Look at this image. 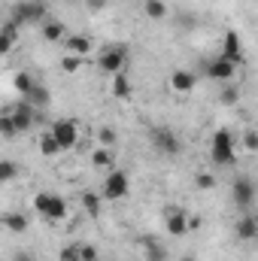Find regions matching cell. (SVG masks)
I'll return each instance as SVG.
<instances>
[{"label": "cell", "mask_w": 258, "mask_h": 261, "mask_svg": "<svg viewBox=\"0 0 258 261\" xmlns=\"http://www.w3.org/2000/svg\"><path fill=\"white\" fill-rule=\"evenodd\" d=\"M210 158L216 167H231L237 161V137L231 128H219L210 140Z\"/></svg>", "instance_id": "6da1fadb"}, {"label": "cell", "mask_w": 258, "mask_h": 261, "mask_svg": "<svg viewBox=\"0 0 258 261\" xmlns=\"http://www.w3.org/2000/svg\"><path fill=\"white\" fill-rule=\"evenodd\" d=\"M34 210H37L46 222H52V225H55V222H64L67 213H70L64 197L52 195V192H37V195H34Z\"/></svg>", "instance_id": "7a4b0ae2"}, {"label": "cell", "mask_w": 258, "mask_h": 261, "mask_svg": "<svg viewBox=\"0 0 258 261\" xmlns=\"http://www.w3.org/2000/svg\"><path fill=\"white\" fill-rule=\"evenodd\" d=\"M15 28H24V24H40L46 21V3L43 0H18L12 6V18H9Z\"/></svg>", "instance_id": "3957f363"}, {"label": "cell", "mask_w": 258, "mask_h": 261, "mask_svg": "<svg viewBox=\"0 0 258 261\" xmlns=\"http://www.w3.org/2000/svg\"><path fill=\"white\" fill-rule=\"evenodd\" d=\"M49 134H52V140L58 143L61 152H73V149L79 146V125H76L73 119H55L52 128H49Z\"/></svg>", "instance_id": "277c9868"}, {"label": "cell", "mask_w": 258, "mask_h": 261, "mask_svg": "<svg viewBox=\"0 0 258 261\" xmlns=\"http://www.w3.org/2000/svg\"><path fill=\"white\" fill-rule=\"evenodd\" d=\"M149 140H152V149L158 155H164V158H176L179 149H183V143H179V137H176L173 128H152L149 130Z\"/></svg>", "instance_id": "5b68a950"}, {"label": "cell", "mask_w": 258, "mask_h": 261, "mask_svg": "<svg viewBox=\"0 0 258 261\" xmlns=\"http://www.w3.org/2000/svg\"><path fill=\"white\" fill-rule=\"evenodd\" d=\"M131 192V179L125 170H110L107 173V179H104V189H100V197L104 200H122V197H128Z\"/></svg>", "instance_id": "8992f818"}, {"label": "cell", "mask_w": 258, "mask_h": 261, "mask_svg": "<svg viewBox=\"0 0 258 261\" xmlns=\"http://www.w3.org/2000/svg\"><path fill=\"white\" fill-rule=\"evenodd\" d=\"M125 64H128V49H125V46H107V49L97 55V67H100L107 76L122 73Z\"/></svg>", "instance_id": "52a82bcc"}, {"label": "cell", "mask_w": 258, "mask_h": 261, "mask_svg": "<svg viewBox=\"0 0 258 261\" xmlns=\"http://www.w3.org/2000/svg\"><path fill=\"white\" fill-rule=\"evenodd\" d=\"M6 113H9L12 128H15V134H18V137H21V134H28V130L34 128V122L40 119V116H37V110H34L28 100H18V103H15V107H9Z\"/></svg>", "instance_id": "ba28073f"}, {"label": "cell", "mask_w": 258, "mask_h": 261, "mask_svg": "<svg viewBox=\"0 0 258 261\" xmlns=\"http://www.w3.org/2000/svg\"><path fill=\"white\" fill-rule=\"evenodd\" d=\"M231 200H234V206H237V210L249 213V210H252V203H255V182H252L249 176H237V179H234V186H231Z\"/></svg>", "instance_id": "9c48e42d"}, {"label": "cell", "mask_w": 258, "mask_h": 261, "mask_svg": "<svg viewBox=\"0 0 258 261\" xmlns=\"http://www.w3.org/2000/svg\"><path fill=\"white\" fill-rule=\"evenodd\" d=\"M203 76L210 79V82H231L234 76H237V64H231V61H225L222 55L219 58H210L207 64H203Z\"/></svg>", "instance_id": "30bf717a"}, {"label": "cell", "mask_w": 258, "mask_h": 261, "mask_svg": "<svg viewBox=\"0 0 258 261\" xmlns=\"http://www.w3.org/2000/svg\"><path fill=\"white\" fill-rule=\"evenodd\" d=\"M164 231L170 237H186L189 234V213L183 206H167L164 210Z\"/></svg>", "instance_id": "8fae6325"}, {"label": "cell", "mask_w": 258, "mask_h": 261, "mask_svg": "<svg viewBox=\"0 0 258 261\" xmlns=\"http://www.w3.org/2000/svg\"><path fill=\"white\" fill-rule=\"evenodd\" d=\"M61 43H64L67 55H76V58H88L94 52V40L88 34H67Z\"/></svg>", "instance_id": "7c38bea8"}, {"label": "cell", "mask_w": 258, "mask_h": 261, "mask_svg": "<svg viewBox=\"0 0 258 261\" xmlns=\"http://www.w3.org/2000/svg\"><path fill=\"white\" fill-rule=\"evenodd\" d=\"M167 85H170L173 94L186 97V94H192L194 85H197V73H192V70H173L170 79H167Z\"/></svg>", "instance_id": "4fadbf2b"}, {"label": "cell", "mask_w": 258, "mask_h": 261, "mask_svg": "<svg viewBox=\"0 0 258 261\" xmlns=\"http://www.w3.org/2000/svg\"><path fill=\"white\" fill-rule=\"evenodd\" d=\"M222 58L231 61V64H240L243 61V40H240V34L225 31V37H222Z\"/></svg>", "instance_id": "5bb4252c"}, {"label": "cell", "mask_w": 258, "mask_h": 261, "mask_svg": "<svg viewBox=\"0 0 258 261\" xmlns=\"http://www.w3.org/2000/svg\"><path fill=\"white\" fill-rule=\"evenodd\" d=\"M137 246L143 249V258L146 261H167V249H164V243L155 240V237H140Z\"/></svg>", "instance_id": "9a60e30c"}, {"label": "cell", "mask_w": 258, "mask_h": 261, "mask_svg": "<svg viewBox=\"0 0 258 261\" xmlns=\"http://www.w3.org/2000/svg\"><path fill=\"white\" fill-rule=\"evenodd\" d=\"M21 100H28V103H31L34 110H40V113H43V110H46V107L52 103V94H49V88H46L43 82H37V85H34L31 91H28V97H21Z\"/></svg>", "instance_id": "2e32d148"}, {"label": "cell", "mask_w": 258, "mask_h": 261, "mask_svg": "<svg viewBox=\"0 0 258 261\" xmlns=\"http://www.w3.org/2000/svg\"><path fill=\"white\" fill-rule=\"evenodd\" d=\"M0 225H3L9 234H24V231L31 228V219H28L24 213H6V216L0 219Z\"/></svg>", "instance_id": "e0dca14e"}, {"label": "cell", "mask_w": 258, "mask_h": 261, "mask_svg": "<svg viewBox=\"0 0 258 261\" xmlns=\"http://www.w3.org/2000/svg\"><path fill=\"white\" fill-rule=\"evenodd\" d=\"M234 234H237L240 240H255L258 237V219L252 213H243V219L234 225Z\"/></svg>", "instance_id": "ac0fdd59"}, {"label": "cell", "mask_w": 258, "mask_h": 261, "mask_svg": "<svg viewBox=\"0 0 258 261\" xmlns=\"http://www.w3.org/2000/svg\"><path fill=\"white\" fill-rule=\"evenodd\" d=\"M131 91H134V85H131V79L125 76V70H122V73H116V76H113V82H110V94H113L116 100H128Z\"/></svg>", "instance_id": "d6986e66"}, {"label": "cell", "mask_w": 258, "mask_h": 261, "mask_svg": "<svg viewBox=\"0 0 258 261\" xmlns=\"http://www.w3.org/2000/svg\"><path fill=\"white\" fill-rule=\"evenodd\" d=\"M91 164H94L97 170H113V167H116V152L107 149V146H97V149L91 152Z\"/></svg>", "instance_id": "ffe728a7"}, {"label": "cell", "mask_w": 258, "mask_h": 261, "mask_svg": "<svg viewBox=\"0 0 258 261\" xmlns=\"http://www.w3.org/2000/svg\"><path fill=\"white\" fill-rule=\"evenodd\" d=\"M15 43H18V28H15L12 21H6V24L0 28V55H9V52L15 49Z\"/></svg>", "instance_id": "44dd1931"}, {"label": "cell", "mask_w": 258, "mask_h": 261, "mask_svg": "<svg viewBox=\"0 0 258 261\" xmlns=\"http://www.w3.org/2000/svg\"><path fill=\"white\" fill-rule=\"evenodd\" d=\"M40 37H43L46 43H61L67 37V28L61 21H43V24H40Z\"/></svg>", "instance_id": "7402d4cb"}, {"label": "cell", "mask_w": 258, "mask_h": 261, "mask_svg": "<svg viewBox=\"0 0 258 261\" xmlns=\"http://www.w3.org/2000/svg\"><path fill=\"white\" fill-rule=\"evenodd\" d=\"M34 85H37V79H34V76H31L28 70H18V73L12 76V88H15V91H18L21 97H28V91H31Z\"/></svg>", "instance_id": "603a6c76"}, {"label": "cell", "mask_w": 258, "mask_h": 261, "mask_svg": "<svg viewBox=\"0 0 258 261\" xmlns=\"http://www.w3.org/2000/svg\"><path fill=\"white\" fill-rule=\"evenodd\" d=\"M143 12H146V18H152V21H161V18H167V3L164 0H146L143 3Z\"/></svg>", "instance_id": "cb8c5ba5"}, {"label": "cell", "mask_w": 258, "mask_h": 261, "mask_svg": "<svg viewBox=\"0 0 258 261\" xmlns=\"http://www.w3.org/2000/svg\"><path fill=\"white\" fill-rule=\"evenodd\" d=\"M18 173H21V167H18L15 161L0 158V186H9L12 179H18Z\"/></svg>", "instance_id": "d4e9b609"}, {"label": "cell", "mask_w": 258, "mask_h": 261, "mask_svg": "<svg viewBox=\"0 0 258 261\" xmlns=\"http://www.w3.org/2000/svg\"><path fill=\"white\" fill-rule=\"evenodd\" d=\"M40 155H46V158L61 155V149H58V143L52 140V134H49V130H43V134H40Z\"/></svg>", "instance_id": "484cf974"}, {"label": "cell", "mask_w": 258, "mask_h": 261, "mask_svg": "<svg viewBox=\"0 0 258 261\" xmlns=\"http://www.w3.org/2000/svg\"><path fill=\"white\" fill-rule=\"evenodd\" d=\"M79 200H82V206L94 216V213L100 210V200H104V197L97 195V192H82V197H79Z\"/></svg>", "instance_id": "4316f807"}, {"label": "cell", "mask_w": 258, "mask_h": 261, "mask_svg": "<svg viewBox=\"0 0 258 261\" xmlns=\"http://www.w3.org/2000/svg\"><path fill=\"white\" fill-rule=\"evenodd\" d=\"M82 64H85V58H76V55H64V58H61V70H64L67 76L79 73V70H82Z\"/></svg>", "instance_id": "83f0119b"}, {"label": "cell", "mask_w": 258, "mask_h": 261, "mask_svg": "<svg viewBox=\"0 0 258 261\" xmlns=\"http://www.w3.org/2000/svg\"><path fill=\"white\" fill-rule=\"evenodd\" d=\"M116 140H119V134H116L113 128H97V143H100V146L116 149Z\"/></svg>", "instance_id": "f1b7e54d"}, {"label": "cell", "mask_w": 258, "mask_h": 261, "mask_svg": "<svg viewBox=\"0 0 258 261\" xmlns=\"http://www.w3.org/2000/svg\"><path fill=\"white\" fill-rule=\"evenodd\" d=\"M0 137H3V140H15V137H18L15 128H12V119H9V113H6V110L0 113Z\"/></svg>", "instance_id": "f546056e"}, {"label": "cell", "mask_w": 258, "mask_h": 261, "mask_svg": "<svg viewBox=\"0 0 258 261\" xmlns=\"http://www.w3.org/2000/svg\"><path fill=\"white\" fill-rule=\"evenodd\" d=\"M240 100V88L234 85V82H225V88H222V103H228V107H234Z\"/></svg>", "instance_id": "4dcf8cb0"}, {"label": "cell", "mask_w": 258, "mask_h": 261, "mask_svg": "<svg viewBox=\"0 0 258 261\" xmlns=\"http://www.w3.org/2000/svg\"><path fill=\"white\" fill-rule=\"evenodd\" d=\"M58 261H79V246H76V243H67V246H61Z\"/></svg>", "instance_id": "1f68e13d"}, {"label": "cell", "mask_w": 258, "mask_h": 261, "mask_svg": "<svg viewBox=\"0 0 258 261\" xmlns=\"http://www.w3.org/2000/svg\"><path fill=\"white\" fill-rule=\"evenodd\" d=\"M194 186H197L200 192L216 189V176H213V173H197V176H194Z\"/></svg>", "instance_id": "d6a6232c"}, {"label": "cell", "mask_w": 258, "mask_h": 261, "mask_svg": "<svg viewBox=\"0 0 258 261\" xmlns=\"http://www.w3.org/2000/svg\"><path fill=\"white\" fill-rule=\"evenodd\" d=\"M79 261H97V246H91V243L79 246Z\"/></svg>", "instance_id": "836d02e7"}, {"label": "cell", "mask_w": 258, "mask_h": 261, "mask_svg": "<svg viewBox=\"0 0 258 261\" xmlns=\"http://www.w3.org/2000/svg\"><path fill=\"white\" fill-rule=\"evenodd\" d=\"M243 149H246L249 155H252V152L258 149V137H255V130H246V134H243Z\"/></svg>", "instance_id": "e575fe53"}, {"label": "cell", "mask_w": 258, "mask_h": 261, "mask_svg": "<svg viewBox=\"0 0 258 261\" xmlns=\"http://www.w3.org/2000/svg\"><path fill=\"white\" fill-rule=\"evenodd\" d=\"M107 3H110V0H85V6H88L91 12H100V9H107Z\"/></svg>", "instance_id": "d590c367"}, {"label": "cell", "mask_w": 258, "mask_h": 261, "mask_svg": "<svg viewBox=\"0 0 258 261\" xmlns=\"http://www.w3.org/2000/svg\"><path fill=\"white\" fill-rule=\"evenodd\" d=\"M186 261H194V258H186Z\"/></svg>", "instance_id": "8d00e7d4"}]
</instances>
